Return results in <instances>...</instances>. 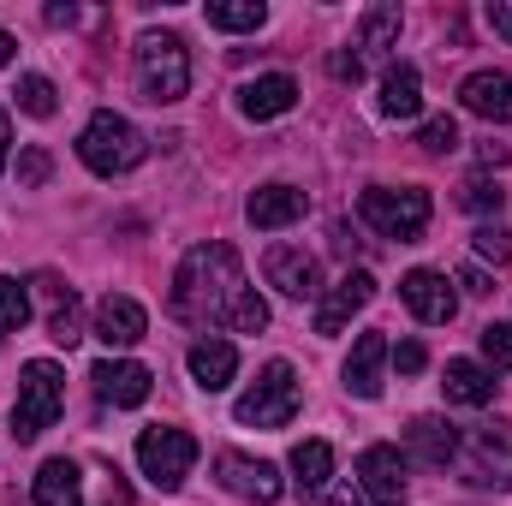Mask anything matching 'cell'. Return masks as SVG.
Segmentation results:
<instances>
[{
  "mask_svg": "<svg viewBox=\"0 0 512 506\" xmlns=\"http://www.w3.org/2000/svg\"><path fill=\"white\" fill-rule=\"evenodd\" d=\"M60 405H66V376H60V364H48V358L24 364L18 405H12V435H18V441H36L42 429H54Z\"/></svg>",
  "mask_w": 512,
  "mask_h": 506,
  "instance_id": "8992f818",
  "label": "cell"
},
{
  "mask_svg": "<svg viewBox=\"0 0 512 506\" xmlns=\"http://www.w3.org/2000/svg\"><path fill=\"white\" fill-rule=\"evenodd\" d=\"M328 477H334V447L328 441H298L292 447V483H298V495H322Z\"/></svg>",
  "mask_w": 512,
  "mask_h": 506,
  "instance_id": "d4e9b609",
  "label": "cell"
},
{
  "mask_svg": "<svg viewBox=\"0 0 512 506\" xmlns=\"http://www.w3.org/2000/svg\"><path fill=\"white\" fill-rule=\"evenodd\" d=\"M399 298H405V310L417 322H453V310H459V292H453V280L441 268H411L399 280Z\"/></svg>",
  "mask_w": 512,
  "mask_h": 506,
  "instance_id": "30bf717a",
  "label": "cell"
},
{
  "mask_svg": "<svg viewBox=\"0 0 512 506\" xmlns=\"http://www.w3.org/2000/svg\"><path fill=\"white\" fill-rule=\"evenodd\" d=\"M489 24H495V36L512 42V0H495V6H489Z\"/></svg>",
  "mask_w": 512,
  "mask_h": 506,
  "instance_id": "f35d334b",
  "label": "cell"
},
{
  "mask_svg": "<svg viewBox=\"0 0 512 506\" xmlns=\"http://www.w3.org/2000/svg\"><path fill=\"white\" fill-rule=\"evenodd\" d=\"M358 483H364V495L376 506H405V453L387 447V441L364 447L358 453Z\"/></svg>",
  "mask_w": 512,
  "mask_h": 506,
  "instance_id": "8fae6325",
  "label": "cell"
},
{
  "mask_svg": "<svg viewBox=\"0 0 512 506\" xmlns=\"http://www.w3.org/2000/svg\"><path fill=\"white\" fill-rule=\"evenodd\" d=\"M137 90L155 108H167L191 90V54L173 30H143L137 36Z\"/></svg>",
  "mask_w": 512,
  "mask_h": 506,
  "instance_id": "7a4b0ae2",
  "label": "cell"
},
{
  "mask_svg": "<svg viewBox=\"0 0 512 506\" xmlns=\"http://www.w3.org/2000/svg\"><path fill=\"white\" fill-rule=\"evenodd\" d=\"M399 24H405V12H399V6H370V12H364V18H358V48H364V54H387V48H393V42H399Z\"/></svg>",
  "mask_w": 512,
  "mask_h": 506,
  "instance_id": "4316f807",
  "label": "cell"
},
{
  "mask_svg": "<svg viewBox=\"0 0 512 506\" xmlns=\"http://www.w3.org/2000/svg\"><path fill=\"white\" fill-rule=\"evenodd\" d=\"M90 381H96V399H108V405L131 411V405H143V399H149V381H155V376H149L143 364H96Z\"/></svg>",
  "mask_w": 512,
  "mask_h": 506,
  "instance_id": "d6986e66",
  "label": "cell"
},
{
  "mask_svg": "<svg viewBox=\"0 0 512 506\" xmlns=\"http://www.w3.org/2000/svg\"><path fill=\"white\" fill-rule=\"evenodd\" d=\"M30 501L36 506H84V477L72 459H48L30 483Z\"/></svg>",
  "mask_w": 512,
  "mask_h": 506,
  "instance_id": "7402d4cb",
  "label": "cell"
},
{
  "mask_svg": "<svg viewBox=\"0 0 512 506\" xmlns=\"http://www.w3.org/2000/svg\"><path fill=\"white\" fill-rule=\"evenodd\" d=\"M6 60H12V36L0 30V72H6Z\"/></svg>",
  "mask_w": 512,
  "mask_h": 506,
  "instance_id": "b9f144b4",
  "label": "cell"
},
{
  "mask_svg": "<svg viewBox=\"0 0 512 506\" xmlns=\"http://www.w3.org/2000/svg\"><path fill=\"white\" fill-rule=\"evenodd\" d=\"M459 203H465L471 215H489V209H501V203H507V191H501V185H489V179H471V185L459 191Z\"/></svg>",
  "mask_w": 512,
  "mask_h": 506,
  "instance_id": "1f68e13d",
  "label": "cell"
},
{
  "mask_svg": "<svg viewBox=\"0 0 512 506\" xmlns=\"http://www.w3.org/2000/svg\"><path fill=\"white\" fill-rule=\"evenodd\" d=\"M292 102H298V84L286 72H268V78H256V84L239 90V114L245 120H280Z\"/></svg>",
  "mask_w": 512,
  "mask_h": 506,
  "instance_id": "ffe728a7",
  "label": "cell"
},
{
  "mask_svg": "<svg viewBox=\"0 0 512 506\" xmlns=\"http://www.w3.org/2000/svg\"><path fill=\"white\" fill-rule=\"evenodd\" d=\"M453 459L471 489H512V423H477L471 435H459Z\"/></svg>",
  "mask_w": 512,
  "mask_h": 506,
  "instance_id": "5b68a950",
  "label": "cell"
},
{
  "mask_svg": "<svg viewBox=\"0 0 512 506\" xmlns=\"http://www.w3.org/2000/svg\"><path fill=\"white\" fill-rule=\"evenodd\" d=\"M459 108L489 120V126H512V78L507 72H471L459 84Z\"/></svg>",
  "mask_w": 512,
  "mask_h": 506,
  "instance_id": "5bb4252c",
  "label": "cell"
},
{
  "mask_svg": "<svg viewBox=\"0 0 512 506\" xmlns=\"http://www.w3.org/2000/svg\"><path fill=\"white\" fill-rule=\"evenodd\" d=\"M423 149H429V155H453V149H459V126H453L447 114L429 120V126H423Z\"/></svg>",
  "mask_w": 512,
  "mask_h": 506,
  "instance_id": "836d02e7",
  "label": "cell"
},
{
  "mask_svg": "<svg viewBox=\"0 0 512 506\" xmlns=\"http://www.w3.org/2000/svg\"><path fill=\"white\" fill-rule=\"evenodd\" d=\"M137 465H143V477L155 483V489H179L185 477H191V465H197V441L185 435V429H143L137 435Z\"/></svg>",
  "mask_w": 512,
  "mask_h": 506,
  "instance_id": "ba28073f",
  "label": "cell"
},
{
  "mask_svg": "<svg viewBox=\"0 0 512 506\" xmlns=\"http://www.w3.org/2000/svg\"><path fill=\"white\" fill-rule=\"evenodd\" d=\"M387 358H393V346H387V334H358V346H352V358H346V387L358 393V399H376L382 393V370Z\"/></svg>",
  "mask_w": 512,
  "mask_h": 506,
  "instance_id": "e0dca14e",
  "label": "cell"
},
{
  "mask_svg": "<svg viewBox=\"0 0 512 506\" xmlns=\"http://www.w3.org/2000/svg\"><path fill=\"white\" fill-rule=\"evenodd\" d=\"M477 256L483 262H512V233L507 227H477Z\"/></svg>",
  "mask_w": 512,
  "mask_h": 506,
  "instance_id": "d6a6232c",
  "label": "cell"
},
{
  "mask_svg": "<svg viewBox=\"0 0 512 506\" xmlns=\"http://www.w3.org/2000/svg\"><path fill=\"white\" fill-rule=\"evenodd\" d=\"M483 358L512 376V322H489V328H483Z\"/></svg>",
  "mask_w": 512,
  "mask_h": 506,
  "instance_id": "4dcf8cb0",
  "label": "cell"
},
{
  "mask_svg": "<svg viewBox=\"0 0 512 506\" xmlns=\"http://www.w3.org/2000/svg\"><path fill=\"white\" fill-rule=\"evenodd\" d=\"M262 274H268V286L274 292H286V298H316L322 286H316V256L304 251V245H274V251L262 256Z\"/></svg>",
  "mask_w": 512,
  "mask_h": 506,
  "instance_id": "7c38bea8",
  "label": "cell"
},
{
  "mask_svg": "<svg viewBox=\"0 0 512 506\" xmlns=\"http://www.w3.org/2000/svg\"><path fill=\"white\" fill-rule=\"evenodd\" d=\"M304 209H310V197L298 185H262V191H251V203H245V221L262 227V233H280V227L304 221Z\"/></svg>",
  "mask_w": 512,
  "mask_h": 506,
  "instance_id": "2e32d148",
  "label": "cell"
},
{
  "mask_svg": "<svg viewBox=\"0 0 512 506\" xmlns=\"http://www.w3.org/2000/svg\"><path fill=\"white\" fill-rule=\"evenodd\" d=\"M18 108H24L30 120H48V114L60 108V102H54V84H48L42 72H24V78H18Z\"/></svg>",
  "mask_w": 512,
  "mask_h": 506,
  "instance_id": "f546056e",
  "label": "cell"
},
{
  "mask_svg": "<svg viewBox=\"0 0 512 506\" xmlns=\"http://www.w3.org/2000/svg\"><path fill=\"white\" fill-rule=\"evenodd\" d=\"M42 286H48V298H54V310H48V340H54V346H78V340H84V310H78L72 286H54V280H42Z\"/></svg>",
  "mask_w": 512,
  "mask_h": 506,
  "instance_id": "484cf974",
  "label": "cell"
},
{
  "mask_svg": "<svg viewBox=\"0 0 512 506\" xmlns=\"http://www.w3.org/2000/svg\"><path fill=\"white\" fill-rule=\"evenodd\" d=\"M328 72H334L340 84H358V78H364V54H352V48H340V54L328 60Z\"/></svg>",
  "mask_w": 512,
  "mask_h": 506,
  "instance_id": "d590c367",
  "label": "cell"
},
{
  "mask_svg": "<svg viewBox=\"0 0 512 506\" xmlns=\"http://www.w3.org/2000/svg\"><path fill=\"white\" fill-rule=\"evenodd\" d=\"M108 506H131V501H126V495H114V501H108Z\"/></svg>",
  "mask_w": 512,
  "mask_h": 506,
  "instance_id": "7bdbcfd3",
  "label": "cell"
},
{
  "mask_svg": "<svg viewBox=\"0 0 512 506\" xmlns=\"http://www.w3.org/2000/svg\"><path fill=\"white\" fill-rule=\"evenodd\" d=\"M215 483H221L227 495L251 501V506L280 501V471H274L268 459H251V453H221V459H215Z\"/></svg>",
  "mask_w": 512,
  "mask_h": 506,
  "instance_id": "9c48e42d",
  "label": "cell"
},
{
  "mask_svg": "<svg viewBox=\"0 0 512 506\" xmlns=\"http://www.w3.org/2000/svg\"><path fill=\"white\" fill-rule=\"evenodd\" d=\"M441 387H447L453 405H489V399H495V370L477 364V358H453Z\"/></svg>",
  "mask_w": 512,
  "mask_h": 506,
  "instance_id": "603a6c76",
  "label": "cell"
},
{
  "mask_svg": "<svg viewBox=\"0 0 512 506\" xmlns=\"http://www.w3.org/2000/svg\"><path fill=\"white\" fill-rule=\"evenodd\" d=\"M185 364H191V381H197L203 393H221L227 381L239 376V352H233V340H221V334L197 340V346L185 352Z\"/></svg>",
  "mask_w": 512,
  "mask_h": 506,
  "instance_id": "ac0fdd59",
  "label": "cell"
},
{
  "mask_svg": "<svg viewBox=\"0 0 512 506\" xmlns=\"http://www.w3.org/2000/svg\"><path fill=\"white\" fill-rule=\"evenodd\" d=\"M393 364H399V376H417V370L429 364V352H423L417 340H405V346H393Z\"/></svg>",
  "mask_w": 512,
  "mask_h": 506,
  "instance_id": "8d00e7d4",
  "label": "cell"
},
{
  "mask_svg": "<svg viewBox=\"0 0 512 506\" xmlns=\"http://www.w3.org/2000/svg\"><path fill=\"white\" fill-rule=\"evenodd\" d=\"M209 24L215 30H262L268 6L262 0H209Z\"/></svg>",
  "mask_w": 512,
  "mask_h": 506,
  "instance_id": "83f0119b",
  "label": "cell"
},
{
  "mask_svg": "<svg viewBox=\"0 0 512 506\" xmlns=\"http://www.w3.org/2000/svg\"><path fill=\"white\" fill-rule=\"evenodd\" d=\"M6 149H12V126H6V114H0V173H6Z\"/></svg>",
  "mask_w": 512,
  "mask_h": 506,
  "instance_id": "ab89813d",
  "label": "cell"
},
{
  "mask_svg": "<svg viewBox=\"0 0 512 506\" xmlns=\"http://www.w3.org/2000/svg\"><path fill=\"white\" fill-rule=\"evenodd\" d=\"M429 191H417V185H376V191H364L358 197V215H364V227H376L382 239H399V245H411L423 227H429Z\"/></svg>",
  "mask_w": 512,
  "mask_h": 506,
  "instance_id": "277c9868",
  "label": "cell"
},
{
  "mask_svg": "<svg viewBox=\"0 0 512 506\" xmlns=\"http://www.w3.org/2000/svg\"><path fill=\"white\" fill-rule=\"evenodd\" d=\"M48 173H54L48 149H24V155H18V179H24V185H48Z\"/></svg>",
  "mask_w": 512,
  "mask_h": 506,
  "instance_id": "e575fe53",
  "label": "cell"
},
{
  "mask_svg": "<svg viewBox=\"0 0 512 506\" xmlns=\"http://www.w3.org/2000/svg\"><path fill=\"white\" fill-rule=\"evenodd\" d=\"M405 447H411V459H423V465H453L459 429H453L447 417H417V423L405 429Z\"/></svg>",
  "mask_w": 512,
  "mask_h": 506,
  "instance_id": "44dd1931",
  "label": "cell"
},
{
  "mask_svg": "<svg viewBox=\"0 0 512 506\" xmlns=\"http://www.w3.org/2000/svg\"><path fill=\"white\" fill-rule=\"evenodd\" d=\"M24 322H30V292H24V280L0 274V334H18Z\"/></svg>",
  "mask_w": 512,
  "mask_h": 506,
  "instance_id": "f1b7e54d",
  "label": "cell"
},
{
  "mask_svg": "<svg viewBox=\"0 0 512 506\" xmlns=\"http://www.w3.org/2000/svg\"><path fill=\"white\" fill-rule=\"evenodd\" d=\"M143 131L131 126L126 114H114V108H102V114H90V126L78 131V155H84V167L90 173H102V179H114V173H131L137 161H143Z\"/></svg>",
  "mask_w": 512,
  "mask_h": 506,
  "instance_id": "3957f363",
  "label": "cell"
},
{
  "mask_svg": "<svg viewBox=\"0 0 512 506\" xmlns=\"http://www.w3.org/2000/svg\"><path fill=\"white\" fill-rule=\"evenodd\" d=\"M292 411H298V376H292V364H280V358H274V364L239 393V405H233V417L251 423V429H286Z\"/></svg>",
  "mask_w": 512,
  "mask_h": 506,
  "instance_id": "52a82bcc",
  "label": "cell"
},
{
  "mask_svg": "<svg viewBox=\"0 0 512 506\" xmlns=\"http://www.w3.org/2000/svg\"><path fill=\"white\" fill-rule=\"evenodd\" d=\"M149 334V316H143V304L126 298V292H108L102 304H96V340L102 346H114V352H126Z\"/></svg>",
  "mask_w": 512,
  "mask_h": 506,
  "instance_id": "4fadbf2b",
  "label": "cell"
},
{
  "mask_svg": "<svg viewBox=\"0 0 512 506\" xmlns=\"http://www.w3.org/2000/svg\"><path fill=\"white\" fill-rule=\"evenodd\" d=\"M328 506H364V495H352V489H340V495H328Z\"/></svg>",
  "mask_w": 512,
  "mask_h": 506,
  "instance_id": "60d3db41",
  "label": "cell"
},
{
  "mask_svg": "<svg viewBox=\"0 0 512 506\" xmlns=\"http://www.w3.org/2000/svg\"><path fill=\"white\" fill-rule=\"evenodd\" d=\"M417 108H423V78H417V66H387L382 78V114L387 120H417Z\"/></svg>",
  "mask_w": 512,
  "mask_h": 506,
  "instance_id": "cb8c5ba5",
  "label": "cell"
},
{
  "mask_svg": "<svg viewBox=\"0 0 512 506\" xmlns=\"http://www.w3.org/2000/svg\"><path fill=\"white\" fill-rule=\"evenodd\" d=\"M370 298H376V274L352 268V274H346V280L322 298V310H316V334H340V328H346V322L370 304Z\"/></svg>",
  "mask_w": 512,
  "mask_h": 506,
  "instance_id": "9a60e30c",
  "label": "cell"
},
{
  "mask_svg": "<svg viewBox=\"0 0 512 506\" xmlns=\"http://www.w3.org/2000/svg\"><path fill=\"white\" fill-rule=\"evenodd\" d=\"M173 316L197 322V328H233V334H262L268 328V304L251 292L245 262L233 245H197L185 251L173 274Z\"/></svg>",
  "mask_w": 512,
  "mask_h": 506,
  "instance_id": "6da1fadb",
  "label": "cell"
},
{
  "mask_svg": "<svg viewBox=\"0 0 512 506\" xmlns=\"http://www.w3.org/2000/svg\"><path fill=\"white\" fill-rule=\"evenodd\" d=\"M459 286H465V292H477V298H489V292H495L483 268H459Z\"/></svg>",
  "mask_w": 512,
  "mask_h": 506,
  "instance_id": "74e56055",
  "label": "cell"
}]
</instances>
